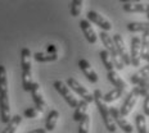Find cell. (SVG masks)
<instances>
[{"label":"cell","instance_id":"obj_1","mask_svg":"<svg viewBox=\"0 0 149 133\" xmlns=\"http://www.w3.org/2000/svg\"><path fill=\"white\" fill-rule=\"evenodd\" d=\"M0 119L4 124H8L12 119L10 103H9V87L7 68L0 64Z\"/></svg>","mask_w":149,"mask_h":133},{"label":"cell","instance_id":"obj_2","mask_svg":"<svg viewBox=\"0 0 149 133\" xmlns=\"http://www.w3.org/2000/svg\"><path fill=\"white\" fill-rule=\"evenodd\" d=\"M31 58H32L31 50L29 48H23L21 50V67H22V86L24 91H31V87L33 85Z\"/></svg>","mask_w":149,"mask_h":133},{"label":"cell","instance_id":"obj_3","mask_svg":"<svg viewBox=\"0 0 149 133\" xmlns=\"http://www.w3.org/2000/svg\"><path fill=\"white\" fill-rule=\"evenodd\" d=\"M93 96H94V103H95V105H97V108H98L99 114H100V116L103 118L105 128H107L109 132L114 133L116 132V129H117V125H116V123H114V120L112 119L111 113H109V108H108V105L105 104L102 91L97 88L94 91V94H93Z\"/></svg>","mask_w":149,"mask_h":133},{"label":"cell","instance_id":"obj_4","mask_svg":"<svg viewBox=\"0 0 149 133\" xmlns=\"http://www.w3.org/2000/svg\"><path fill=\"white\" fill-rule=\"evenodd\" d=\"M99 37H100V40H102V44L104 45L105 51H108V54H109L111 59H112V61H113L114 68L122 70L123 68H125V64H123L122 59L120 58L118 52H117V49H116L114 42H113V37H111L109 33L104 32V31H102V32L99 33Z\"/></svg>","mask_w":149,"mask_h":133},{"label":"cell","instance_id":"obj_5","mask_svg":"<svg viewBox=\"0 0 149 133\" xmlns=\"http://www.w3.org/2000/svg\"><path fill=\"white\" fill-rule=\"evenodd\" d=\"M54 88L55 91H58V94L61 95L62 97L64 99V101L70 105L71 108H76L77 104H79V100H77V97L74 96V92L71 90L68 86L66 85V82L61 81V79H58V81H54Z\"/></svg>","mask_w":149,"mask_h":133},{"label":"cell","instance_id":"obj_6","mask_svg":"<svg viewBox=\"0 0 149 133\" xmlns=\"http://www.w3.org/2000/svg\"><path fill=\"white\" fill-rule=\"evenodd\" d=\"M66 85L72 90L73 92H76V94L79 95L82 100H85L88 104L94 101V96H93V94L82 85V83H80L79 81H77L76 78H73V77H68L67 81H66Z\"/></svg>","mask_w":149,"mask_h":133},{"label":"cell","instance_id":"obj_7","mask_svg":"<svg viewBox=\"0 0 149 133\" xmlns=\"http://www.w3.org/2000/svg\"><path fill=\"white\" fill-rule=\"evenodd\" d=\"M109 113H111L112 119H113L114 123H116V125H118L125 133H132L134 132V127H132L131 123H130L129 120L120 113V109H117L116 106H111Z\"/></svg>","mask_w":149,"mask_h":133},{"label":"cell","instance_id":"obj_8","mask_svg":"<svg viewBox=\"0 0 149 133\" xmlns=\"http://www.w3.org/2000/svg\"><path fill=\"white\" fill-rule=\"evenodd\" d=\"M113 42H114V46H116L120 58L123 61V64H125V65H131V61H130V52L127 50L126 42H125V40H123L122 35L116 33V35L113 36Z\"/></svg>","mask_w":149,"mask_h":133},{"label":"cell","instance_id":"obj_9","mask_svg":"<svg viewBox=\"0 0 149 133\" xmlns=\"http://www.w3.org/2000/svg\"><path fill=\"white\" fill-rule=\"evenodd\" d=\"M140 46L141 40L139 36H132L131 39V48H130V61L132 67H140Z\"/></svg>","mask_w":149,"mask_h":133},{"label":"cell","instance_id":"obj_10","mask_svg":"<svg viewBox=\"0 0 149 133\" xmlns=\"http://www.w3.org/2000/svg\"><path fill=\"white\" fill-rule=\"evenodd\" d=\"M88 21L90 23L93 22L94 24L99 26L104 32H108V31L112 30V23L107 19V18H104L103 15L99 14L98 12H95V10H89L88 12Z\"/></svg>","mask_w":149,"mask_h":133},{"label":"cell","instance_id":"obj_11","mask_svg":"<svg viewBox=\"0 0 149 133\" xmlns=\"http://www.w3.org/2000/svg\"><path fill=\"white\" fill-rule=\"evenodd\" d=\"M31 96H32V100L35 103V108H37L39 111H44L46 108V101L44 99V95L41 92V88H40V85L37 82H33L32 87H31Z\"/></svg>","mask_w":149,"mask_h":133},{"label":"cell","instance_id":"obj_12","mask_svg":"<svg viewBox=\"0 0 149 133\" xmlns=\"http://www.w3.org/2000/svg\"><path fill=\"white\" fill-rule=\"evenodd\" d=\"M126 13H149V3L141 1H125L122 5Z\"/></svg>","mask_w":149,"mask_h":133},{"label":"cell","instance_id":"obj_13","mask_svg":"<svg viewBox=\"0 0 149 133\" xmlns=\"http://www.w3.org/2000/svg\"><path fill=\"white\" fill-rule=\"evenodd\" d=\"M79 68L82 70V73L85 74V77L89 79V82H91V83H97L98 82L99 77H98L97 72L94 70V68L91 67V64L89 63V60L80 59L79 60Z\"/></svg>","mask_w":149,"mask_h":133},{"label":"cell","instance_id":"obj_14","mask_svg":"<svg viewBox=\"0 0 149 133\" xmlns=\"http://www.w3.org/2000/svg\"><path fill=\"white\" fill-rule=\"evenodd\" d=\"M80 27H81V30H82V32H84V36H85V39L88 40L90 44H95V42L98 41V35H97V32H95V30L93 28L91 23H90L88 19L80 21Z\"/></svg>","mask_w":149,"mask_h":133},{"label":"cell","instance_id":"obj_15","mask_svg":"<svg viewBox=\"0 0 149 133\" xmlns=\"http://www.w3.org/2000/svg\"><path fill=\"white\" fill-rule=\"evenodd\" d=\"M136 101H138V96H136V95H135L132 91H130V94L127 95L125 103H123V104H122V106L120 108V113L122 114V115L125 116V118H126L127 115H130V113H131L132 109H134Z\"/></svg>","mask_w":149,"mask_h":133},{"label":"cell","instance_id":"obj_16","mask_svg":"<svg viewBox=\"0 0 149 133\" xmlns=\"http://www.w3.org/2000/svg\"><path fill=\"white\" fill-rule=\"evenodd\" d=\"M107 79H108V81H109L116 88H121V90H125V91H126L127 87H129L127 82L122 78V77L120 76L118 73L116 72V70H111V72H107Z\"/></svg>","mask_w":149,"mask_h":133},{"label":"cell","instance_id":"obj_17","mask_svg":"<svg viewBox=\"0 0 149 133\" xmlns=\"http://www.w3.org/2000/svg\"><path fill=\"white\" fill-rule=\"evenodd\" d=\"M58 119H59V111L58 110H50L45 119V131L46 132H52L55 129V125L58 123Z\"/></svg>","mask_w":149,"mask_h":133},{"label":"cell","instance_id":"obj_18","mask_svg":"<svg viewBox=\"0 0 149 133\" xmlns=\"http://www.w3.org/2000/svg\"><path fill=\"white\" fill-rule=\"evenodd\" d=\"M127 31L129 32H149V22H130L127 23Z\"/></svg>","mask_w":149,"mask_h":133},{"label":"cell","instance_id":"obj_19","mask_svg":"<svg viewBox=\"0 0 149 133\" xmlns=\"http://www.w3.org/2000/svg\"><path fill=\"white\" fill-rule=\"evenodd\" d=\"M89 108V104L86 103L85 100H80L77 106L74 108V111H73V120L74 122H80L82 119V116L86 114V110Z\"/></svg>","mask_w":149,"mask_h":133},{"label":"cell","instance_id":"obj_20","mask_svg":"<svg viewBox=\"0 0 149 133\" xmlns=\"http://www.w3.org/2000/svg\"><path fill=\"white\" fill-rule=\"evenodd\" d=\"M141 46H140V58L143 60L149 59V32L143 33L141 36Z\"/></svg>","mask_w":149,"mask_h":133},{"label":"cell","instance_id":"obj_21","mask_svg":"<svg viewBox=\"0 0 149 133\" xmlns=\"http://www.w3.org/2000/svg\"><path fill=\"white\" fill-rule=\"evenodd\" d=\"M123 95H125V90L113 88V90H111L109 92H107L105 95H103V99H104L105 104H109V103H113V101L118 100V99L122 97Z\"/></svg>","mask_w":149,"mask_h":133},{"label":"cell","instance_id":"obj_22","mask_svg":"<svg viewBox=\"0 0 149 133\" xmlns=\"http://www.w3.org/2000/svg\"><path fill=\"white\" fill-rule=\"evenodd\" d=\"M21 122H22V116L21 115H13L12 119L9 120V123L7 124V127L3 129L1 133H15L18 125L21 124Z\"/></svg>","mask_w":149,"mask_h":133},{"label":"cell","instance_id":"obj_23","mask_svg":"<svg viewBox=\"0 0 149 133\" xmlns=\"http://www.w3.org/2000/svg\"><path fill=\"white\" fill-rule=\"evenodd\" d=\"M33 59L39 63H49V61H55L58 59L57 54H48V52H35Z\"/></svg>","mask_w":149,"mask_h":133},{"label":"cell","instance_id":"obj_24","mask_svg":"<svg viewBox=\"0 0 149 133\" xmlns=\"http://www.w3.org/2000/svg\"><path fill=\"white\" fill-rule=\"evenodd\" d=\"M99 57H100L102 61H103V65H104L105 69H107V72H111V70H114L113 61H112L111 57H109V54H108V51H105V50L99 51Z\"/></svg>","mask_w":149,"mask_h":133},{"label":"cell","instance_id":"obj_25","mask_svg":"<svg viewBox=\"0 0 149 133\" xmlns=\"http://www.w3.org/2000/svg\"><path fill=\"white\" fill-rule=\"evenodd\" d=\"M135 124H136V131L138 133H147V118L144 114H138L135 118Z\"/></svg>","mask_w":149,"mask_h":133},{"label":"cell","instance_id":"obj_26","mask_svg":"<svg viewBox=\"0 0 149 133\" xmlns=\"http://www.w3.org/2000/svg\"><path fill=\"white\" fill-rule=\"evenodd\" d=\"M90 123H91L90 115L89 114H85V115L82 116V119L79 122V133H89Z\"/></svg>","mask_w":149,"mask_h":133},{"label":"cell","instance_id":"obj_27","mask_svg":"<svg viewBox=\"0 0 149 133\" xmlns=\"http://www.w3.org/2000/svg\"><path fill=\"white\" fill-rule=\"evenodd\" d=\"M82 8H84L82 0H73L71 3V15L72 17H79L82 12Z\"/></svg>","mask_w":149,"mask_h":133},{"label":"cell","instance_id":"obj_28","mask_svg":"<svg viewBox=\"0 0 149 133\" xmlns=\"http://www.w3.org/2000/svg\"><path fill=\"white\" fill-rule=\"evenodd\" d=\"M130 81H131L132 85L138 86V87L149 88V78H143V77H139L136 74H134V76H131Z\"/></svg>","mask_w":149,"mask_h":133},{"label":"cell","instance_id":"obj_29","mask_svg":"<svg viewBox=\"0 0 149 133\" xmlns=\"http://www.w3.org/2000/svg\"><path fill=\"white\" fill-rule=\"evenodd\" d=\"M41 114V111L37 110V108H27L23 111V116L27 119H35Z\"/></svg>","mask_w":149,"mask_h":133},{"label":"cell","instance_id":"obj_30","mask_svg":"<svg viewBox=\"0 0 149 133\" xmlns=\"http://www.w3.org/2000/svg\"><path fill=\"white\" fill-rule=\"evenodd\" d=\"M132 92L136 95L138 97H145V96H148L149 95V88H144V87H138V86H135L134 88L131 90Z\"/></svg>","mask_w":149,"mask_h":133},{"label":"cell","instance_id":"obj_31","mask_svg":"<svg viewBox=\"0 0 149 133\" xmlns=\"http://www.w3.org/2000/svg\"><path fill=\"white\" fill-rule=\"evenodd\" d=\"M143 109H144V115L149 116V95L144 97V104H143Z\"/></svg>","mask_w":149,"mask_h":133},{"label":"cell","instance_id":"obj_32","mask_svg":"<svg viewBox=\"0 0 149 133\" xmlns=\"http://www.w3.org/2000/svg\"><path fill=\"white\" fill-rule=\"evenodd\" d=\"M46 52H48V54H57V46L53 44L48 45L46 46Z\"/></svg>","mask_w":149,"mask_h":133},{"label":"cell","instance_id":"obj_33","mask_svg":"<svg viewBox=\"0 0 149 133\" xmlns=\"http://www.w3.org/2000/svg\"><path fill=\"white\" fill-rule=\"evenodd\" d=\"M27 133H46L45 128H37V129H33V131H30Z\"/></svg>","mask_w":149,"mask_h":133},{"label":"cell","instance_id":"obj_34","mask_svg":"<svg viewBox=\"0 0 149 133\" xmlns=\"http://www.w3.org/2000/svg\"><path fill=\"white\" fill-rule=\"evenodd\" d=\"M147 17H148V19H149V13H148V14H147Z\"/></svg>","mask_w":149,"mask_h":133},{"label":"cell","instance_id":"obj_35","mask_svg":"<svg viewBox=\"0 0 149 133\" xmlns=\"http://www.w3.org/2000/svg\"><path fill=\"white\" fill-rule=\"evenodd\" d=\"M148 63H149V59H148Z\"/></svg>","mask_w":149,"mask_h":133},{"label":"cell","instance_id":"obj_36","mask_svg":"<svg viewBox=\"0 0 149 133\" xmlns=\"http://www.w3.org/2000/svg\"><path fill=\"white\" fill-rule=\"evenodd\" d=\"M147 133H149V132H147Z\"/></svg>","mask_w":149,"mask_h":133}]
</instances>
